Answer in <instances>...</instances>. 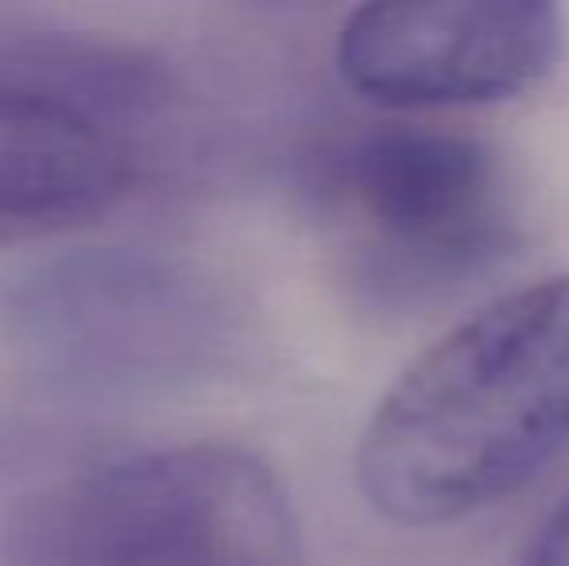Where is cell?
Wrapping results in <instances>:
<instances>
[{"mask_svg": "<svg viewBox=\"0 0 569 566\" xmlns=\"http://www.w3.org/2000/svg\"><path fill=\"white\" fill-rule=\"evenodd\" d=\"M569 446V276L485 302L380 396L357 443L376 516L438 528L542 474Z\"/></svg>", "mask_w": 569, "mask_h": 566, "instance_id": "obj_1", "label": "cell"}, {"mask_svg": "<svg viewBox=\"0 0 569 566\" xmlns=\"http://www.w3.org/2000/svg\"><path fill=\"white\" fill-rule=\"evenodd\" d=\"M268 458L221 438L140 446L47 477L4 516V566H302Z\"/></svg>", "mask_w": 569, "mask_h": 566, "instance_id": "obj_2", "label": "cell"}, {"mask_svg": "<svg viewBox=\"0 0 569 566\" xmlns=\"http://www.w3.org/2000/svg\"><path fill=\"white\" fill-rule=\"evenodd\" d=\"M163 62L120 43L0 28V245L101 221L148 171Z\"/></svg>", "mask_w": 569, "mask_h": 566, "instance_id": "obj_3", "label": "cell"}, {"mask_svg": "<svg viewBox=\"0 0 569 566\" xmlns=\"http://www.w3.org/2000/svg\"><path fill=\"white\" fill-rule=\"evenodd\" d=\"M322 206L352 287L411 315L492 276L516 252L519 195L492 143L435 129H376L322 167Z\"/></svg>", "mask_w": 569, "mask_h": 566, "instance_id": "obj_4", "label": "cell"}, {"mask_svg": "<svg viewBox=\"0 0 569 566\" xmlns=\"http://www.w3.org/2000/svg\"><path fill=\"white\" fill-rule=\"evenodd\" d=\"M0 326L31 369L86 396L198 385L237 346L226 291L151 249H82L28 268L0 295Z\"/></svg>", "mask_w": 569, "mask_h": 566, "instance_id": "obj_5", "label": "cell"}, {"mask_svg": "<svg viewBox=\"0 0 569 566\" xmlns=\"http://www.w3.org/2000/svg\"><path fill=\"white\" fill-rule=\"evenodd\" d=\"M562 43L547 0H376L345 16L338 70L388 109L496 106L539 90Z\"/></svg>", "mask_w": 569, "mask_h": 566, "instance_id": "obj_6", "label": "cell"}, {"mask_svg": "<svg viewBox=\"0 0 569 566\" xmlns=\"http://www.w3.org/2000/svg\"><path fill=\"white\" fill-rule=\"evenodd\" d=\"M519 566H569V497L539 524Z\"/></svg>", "mask_w": 569, "mask_h": 566, "instance_id": "obj_7", "label": "cell"}]
</instances>
